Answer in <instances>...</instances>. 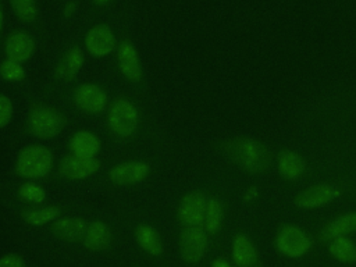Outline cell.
I'll return each mask as SVG.
<instances>
[{
  "label": "cell",
  "mask_w": 356,
  "mask_h": 267,
  "mask_svg": "<svg viewBox=\"0 0 356 267\" xmlns=\"http://www.w3.org/2000/svg\"><path fill=\"white\" fill-rule=\"evenodd\" d=\"M227 157L246 172L260 174L270 168L271 153L264 143L252 138H232L222 145Z\"/></svg>",
  "instance_id": "cell-1"
},
{
  "label": "cell",
  "mask_w": 356,
  "mask_h": 267,
  "mask_svg": "<svg viewBox=\"0 0 356 267\" xmlns=\"http://www.w3.org/2000/svg\"><path fill=\"white\" fill-rule=\"evenodd\" d=\"M15 172L26 179L36 181L47 177L54 167V156L43 145H29L18 153L15 159Z\"/></svg>",
  "instance_id": "cell-2"
},
{
  "label": "cell",
  "mask_w": 356,
  "mask_h": 267,
  "mask_svg": "<svg viewBox=\"0 0 356 267\" xmlns=\"http://www.w3.org/2000/svg\"><path fill=\"white\" fill-rule=\"evenodd\" d=\"M65 125L67 118L64 114L57 108L46 104H38L32 107L26 118L28 131L39 139L56 138L64 131Z\"/></svg>",
  "instance_id": "cell-3"
},
{
  "label": "cell",
  "mask_w": 356,
  "mask_h": 267,
  "mask_svg": "<svg viewBox=\"0 0 356 267\" xmlns=\"http://www.w3.org/2000/svg\"><path fill=\"white\" fill-rule=\"evenodd\" d=\"M139 111L128 97L115 99L107 108V125L120 138L132 136L139 128Z\"/></svg>",
  "instance_id": "cell-4"
},
{
  "label": "cell",
  "mask_w": 356,
  "mask_h": 267,
  "mask_svg": "<svg viewBox=\"0 0 356 267\" xmlns=\"http://www.w3.org/2000/svg\"><path fill=\"white\" fill-rule=\"evenodd\" d=\"M277 250L289 259L303 257L312 249V239L305 229L296 225H284L275 235Z\"/></svg>",
  "instance_id": "cell-5"
},
{
  "label": "cell",
  "mask_w": 356,
  "mask_h": 267,
  "mask_svg": "<svg viewBox=\"0 0 356 267\" xmlns=\"http://www.w3.org/2000/svg\"><path fill=\"white\" fill-rule=\"evenodd\" d=\"M202 225H186L179 234V254L186 263H197L207 250L209 238Z\"/></svg>",
  "instance_id": "cell-6"
},
{
  "label": "cell",
  "mask_w": 356,
  "mask_h": 267,
  "mask_svg": "<svg viewBox=\"0 0 356 267\" xmlns=\"http://www.w3.org/2000/svg\"><path fill=\"white\" fill-rule=\"evenodd\" d=\"M83 44L86 51L96 58L107 57L113 54L118 47V42L113 29L106 24H97L89 28L85 33Z\"/></svg>",
  "instance_id": "cell-7"
},
{
  "label": "cell",
  "mask_w": 356,
  "mask_h": 267,
  "mask_svg": "<svg viewBox=\"0 0 356 267\" xmlns=\"http://www.w3.org/2000/svg\"><path fill=\"white\" fill-rule=\"evenodd\" d=\"M74 103L79 110L88 114H100L107 108L108 96L102 86L85 82L75 88Z\"/></svg>",
  "instance_id": "cell-8"
},
{
  "label": "cell",
  "mask_w": 356,
  "mask_h": 267,
  "mask_svg": "<svg viewBox=\"0 0 356 267\" xmlns=\"http://www.w3.org/2000/svg\"><path fill=\"white\" fill-rule=\"evenodd\" d=\"M341 196V191L331 184L320 182L310 185L295 196V204L299 209H318L327 206Z\"/></svg>",
  "instance_id": "cell-9"
},
{
  "label": "cell",
  "mask_w": 356,
  "mask_h": 267,
  "mask_svg": "<svg viewBox=\"0 0 356 267\" xmlns=\"http://www.w3.org/2000/svg\"><path fill=\"white\" fill-rule=\"evenodd\" d=\"M102 164L97 157L86 159L75 154L64 156L58 163V174L70 181H82L95 175L100 170Z\"/></svg>",
  "instance_id": "cell-10"
},
{
  "label": "cell",
  "mask_w": 356,
  "mask_h": 267,
  "mask_svg": "<svg viewBox=\"0 0 356 267\" xmlns=\"http://www.w3.org/2000/svg\"><path fill=\"white\" fill-rule=\"evenodd\" d=\"M150 165L142 160H128L113 165L108 171V178L114 185L128 186L135 185L147 178Z\"/></svg>",
  "instance_id": "cell-11"
},
{
  "label": "cell",
  "mask_w": 356,
  "mask_h": 267,
  "mask_svg": "<svg viewBox=\"0 0 356 267\" xmlns=\"http://www.w3.org/2000/svg\"><path fill=\"white\" fill-rule=\"evenodd\" d=\"M206 204H207V197L199 191H192L184 195L178 204V218L184 224V227L186 225L203 227Z\"/></svg>",
  "instance_id": "cell-12"
},
{
  "label": "cell",
  "mask_w": 356,
  "mask_h": 267,
  "mask_svg": "<svg viewBox=\"0 0 356 267\" xmlns=\"http://www.w3.org/2000/svg\"><path fill=\"white\" fill-rule=\"evenodd\" d=\"M35 47V39L26 31H14L7 36L4 42V51L7 58L21 64L33 56Z\"/></svg>",
  "instance_id": "cell-13"
},
{
  "label": "cell",
  "mask_w": 356,
  "mask_h": 267,
  "mask_svg": "<svg viewBox=\"0 0 356 267\" xmlns=\"http://www.w3.org/2000/svg\"><path fill=\"white\" fill-rule=\"evenodd\" d=\"M117 65L120 68V72L132 82H138L142 78V65L139 60L138 50L135 46L124 40L117 47Z\"/></svg>",
  "instance_id": "cell-14"
},
{
  "label": "cell",
  "mask_w": 356,
  "mask_h": 267,
  "mask_svg": "<svg viewBox=\"0 0 356 267\" xmlns=\"http://www.w3.org/2000/svg\"><path fill=\"white\" fill-rule=\"evenodd\" d=\"M275 165L281 178L289 182H296L306 172V161L303 156L291 149L278 153Z\"/></svg>",
  "instance_id": "cell-15"
},
{
  "label": "cell",
  "mask_w": 356,
  "mask_h": 267,
  "mask_svg": "<svg viewBox=\"0 0 356 267\" xmlns=\"http://www.w3.org/2000/svg\"><path fill=\"white\" fill-rule=\"evenodd\" d=\"M68 149L71 154L93 159L99 154L102 149V140L95 132L88 129H79L70 138Z\"/></svg>",
  "instance_id": "cell-16"
},
{
  "label": "cell",
  "mask_w": 356,
  "mask_h": 267,
  "mask_svg": "<svg viewBox=\"0 0 356 267\" xmlns=\"http://www.w3.org/2000/svg\"><path fill=\"white\" fill-rule=\"evenodd\" d=\"M231 257L236 267H253L257 263L259 253L253 241L248 235L239 232L232 239Z\"/></svg>",
  "instance_id": "cell-17"
},
{
  "label": "cell",
  "mask_w": 356,
  "mask_h": 267,
  "mask_svg": "<svg viewBox=\"0 0 356 267\" xmlns=\"http://www.w3.org/2000/svg\"><path fill=\"white\" fill-rule=\"evenodd\" d=\"M85 249L92 252H100L110 246L111 231L103 221H92L86 225V229L81 238Z\"/></svg>",
  "instance_id": "cell-18"
},
{
  "label": "cell",
  "mask_w": 356,
  "mask_h": 267,
  "mask_svg": "<svg viewBox=\"0 0 356 267\" xmlns=\"http://www.w3.org/2000/svg\"><path fill=\"white\" fill-rule=\"evenodd\" d=\"M83 63H85V57L82 50L78 46L70 47L64 53V56L60 58L56 67V71H54L56 78L65 82L72 81L83 67Z\"/></svg>",
  "instance_id": "cell-19"
},
{
  "label": "cell",
  "mask_w": 356,
  "mask_h": 267,
  "mask_svg": "<svg viewBox=\"0 0 356 267\" xmlns=\"http://www.w3.org/2000/svg\"><path fill=\"white\" fill-rule=\"evenodd\" d=\"M51 224L54 235L68 242L81 239L86 229V221L79 217H58Z\"/></svg>",
  "instance_id": "cell-20"
},
{
  "label": "cell",
  "mask_w": 356,
  "mask_h": 267,
  "mask_svg": "<svg viewBox=\"0 0 356 267\" xmlns=\"http://www.w3.org/2000/svg\"><path fill=\"white\" fill-rule=\"evenodd\" d=\"M138 245L150 256H160L164 252L163 241L156 228L147 224H140L135 229Z\"/></svg>",
  "instance_id": "cell-21"
},
{
  "label": "cell",
  "mask_w": 356,
  "mask_h": 267,
  "mask_svg": "<svg viewBox=\"0 0 356 267\" xmlns=\"http://www.w3.org/2000/svg\"><path fill=\"white\" fill-rule=\"evenodd\" d=\"M352 232H356V211L341 214L330 221L321 231V235L330 241L335 236H348Z\"/></svg>",
  "instance_id": "cell-22"
},
{
  "label": "cell",
  "mask_w": 356,
  "mask_h": 267,
  "mask_svg": "<svg viewBox=\"0 0 356 267\" xmlns=\"http://www.w3.org/2000/svg\"><path fill=\"white\" fill-rule=\"evenodd\" d=\"M61 209L57 206H40L35 204L33 207L25 209L22 213V218L25 222L33 227H42L50 222H54L60 217Z\"/></svg>",
  "instance_id": "cell-23"
},
{
  "label": "cell",
  "mask_w": 356,
  "mask_h": 267,
  "mask_svg": "<svg viewBox=\"0 0 356 267\" xmlns=\"http://www.w3.org/2000/svg\"><path fill=\"white\" fill-rule=\"evenodd\" d=\"M328 253L341 263H355L356 242L349 236H335L328 242Z\"/></svg>",
  "instance_id": "cell-24"
},
{
  "label": "cell",
  "mask_w": 356,
  "mask_h": 267,
  "mask_svg": "<svg viewBox=\"0 0 356 267\" xmlns=\"http://www.w3.org/2000/svg\"><path fill=\"white\" fill-rule=\"evenodd\" d=\"M224 221V206L220 199L210 197L207 199L206 204V213H204V221L203 228L207 234H217L222 225Z\"/></svg>",
  "instance_id": "cell-25"
},
{
  "label": "cell",
  "mask_w": 356,
  "mask_h": 267,
  "mask_svg": "<svg viewBox=\"0 0 356 267\" xmlns=\"http://www.w3.org/2000/svg\"><path fill=\"white\" fill-rule=\"evenodd\" d=\"M18 196L32 204H42L46 200V191L35 181H25L18 188Z\"/></svg>",
  "instance_id": "cell-26"
},
{
  "label": "cell",
  "mask_w": 356,
  "mask_h": 267,
  "mask_svg": "<svg viewBox=\"0 0 356 267\" xmlns=\"http://www.w3.org/2000/svg\"><path fill=\"white\" fill-rule=\"evenodd\" d=\"M0 76L7 82H21L26 76V72L21 63L6 58L0 63Z\"/></svg>",
  "instance_id": "cell-27"
},
{
  "label": "cell",
  "mask_w": 356,
  "mask_h": 267,
  "mask_svg": "<svg viewBox=\"0 0 356 267\" xmlns=\"http://www.w3.org/2000/svg\"><path fill=\"white\" fill-rule=\"evenodd\" d=\"M14 14L26 22H32L38 17L36 0H10Z\"/></svg>",
  "instance_id": "cell-28"
},
{
  "label": "cell",
  "mask_w": 356,
  "mask_h": 267,
  "mask_svg": "<svg viewBox=\"0 0 356 267\" xmlns=\"http://www.w3.org/2000/svg\"><path fill=\"white\" fill-rule=\"evenodd\" d=\"M13 102L8 96L0 93V129L8 125L13 118Z\"/></svg>",
  "instance_id": "cell-29"
},
{
  "label": "cell",
  "mask_w": 356,
  "mask_h": 267,
  "mask_svg": "<svg viewBox=\"0 0 356 267\" xmlns=\"http://www.w3.org/2000/svg\"><path fill=\"white\" fill-rule=\"evenodd\" d=\"M0 267H25V264L19 256L6 254L0 257Z\"/></svg>",
  "instance_id": "cell-30"
},
{
  "label": "cell",
  "mask_w": 356,
  "mask_h": 267,
  "mask_svg": "<svg viewBox=\"0 0 356 267\" xmlns=\"http://www.w3.org/2000/svg\"><path fill=\"white\" fill-rule=\"evenodd\" d=\"M259 197V188L257 186H249L246 188L245 193H243V200L246 202H254Z\"/></svg>",
  "instance_id": "cell-31"
},
{
  "label": "cell",
  "mask_w": 356,
  "mask_h": 267,
  "mask_svg": "<svg viewBox=\"0 0 356 267\" xmlns=\"http://www.w3.org/2000/svg\"><path fill=\"white\" fill-rule=\"evenodd\" d=\"M75 11H76V4H75V1H68V3H65L64 8H63L64 17H72Z\"/></svg>",
  "instance_id": "cell-32"
},
{
  "label": "cell",
  "mask_w": 356,
  "mask_h": 267,
  "mask_svg": "<svg viewBox=\"0 0 356 267\" xmlns=\"http://www.w3.org/2000/svg\"><path fill=\"white\" fill-rule=\"evenodd\" d=\"M210 267H232V264H231L228 260H225V259H222V257H218V259H214V260L211 261Z\"/></svg>",
  "instance_id": "cell-33"
},
{
  "label": "cell",
  "mask_w": 356,
  "mask_h": 267,
  "mask_svg": "<svg viewBox=\"0 0 356 267\" xmlns=\"http://www.w3.org/2000/svg\"><path fill=\"white\" fill-rule=\"evenodd\" d=\"M3 24H4V14H3V7L0 4V32L3 29Z\"/></svg>",
  "instance_id": "cell-34"
},
{
  "label": "cell",
  "mask_w": 356,
  "mask_h": 267,
  "mask_svg": "<svg viewBox=\"0 0 356 267\" xmlns=\"http://www.w3.org/2000/svg\"><path fill=\"white\" fill-rule=\"evenodd\" d=\"M110 1L111 0H93V3L97 4V6H107Z\"/></svg>",
  "instance_id": "cell-35"
}]
</instances>
